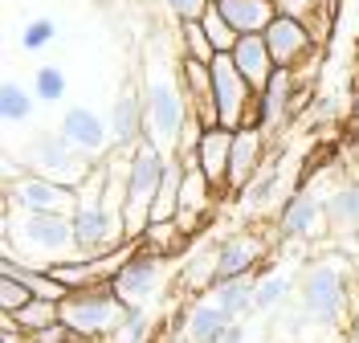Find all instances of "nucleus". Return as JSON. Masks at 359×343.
<instances>
[{"instance_id": "obj_39", "label": "nucleus", "mask_w": 359, "mask_h": 343, "mask_svg": "<svg viewBox=\"0 0 359 343\" xmlns=\"http://www.w3.org/2000/svg\"><path fill=\"white\" fill-rule=\"evenodd\" d=\"M212 4H217V0H212Z\"/></svg>"}, {"instance_id": "obj_12", "label": "nucleus", "mask_w": 359, "mask_h": 343, "mask_svg": "<svg viewBox=\"0 0 359 343\" xmlns=\"http://www.w3.org/2000/svg\"><path fill=\"white\" fill-rule=\"evenodd\" d=\"M262 37H266L269 53H273V62L282 69H294L302 58H311V49H314L311 25L298 21V17H282V13L273 17V25H269Z\"/></svg>"}, {"instance_id": "obj_32", "label": "nucleus", "mask_w": 359, "mask_h": 343, "mask_svg": "<svg viewBox=\"0 0 359 343\" xmlns=\"http://www.w3.org/2000/svg\"><path fill=\"white\" fill-rule=\"evenodd\" d=\"M147 327H151V311H147V307H127L123 327H118V339L123 343H143L147 339Z\"/></svg>"}, {"instance_id": "obj_16", "label": "nucleus", "mask_w": 359, "mask_h": 343, "mask_svg": "<svg viewBox=\"0 0 359 343\" xmlns=\"http://www.w3.org/2000/svg\"><path fill=\"white\" fill-rule=\"evenodd\" d=\"M262 163H266V131L262 127L233 131V156H229V180H224V188L229 192H241L257 176Z\"/></svg>"}, {"instance_id": "obj_15", "label": "nucleus", "mask_w": 359, "mask_h": 343, "mask_svg": "<svg viewBox=\"0 0 359 343\" xmlns=\"http://www.w3.org/2000/svg\"><path fill=\"white\" fill-rule=\"evenodd\" d=\"M212 253H217V282L221 278H241V274H253L262 266L266 241L253 237V233H229V237H221L212 246Z\"/></svg>"}, {"instance_id": "obj_29", "label": "nucleus", "mask_w": 359, "mask_h": 343, "mask_svg": "<svg viewBox=\"0 0 359 343\" xmlns=\"http://www.w3.org/2000/svg\"><path fill=\"white\" fill-rule=\"evenodd\" d=\"M33 98L37 102H62L66 98V69L62 66H41L33 74Z\"/></svg>"}, {"instance_id": "obj_35", "label": "nucleus", "mask_w": 359, "mask_h": 343, "mask_svg": "<svg viewBox=\"0 0 359 343\" xmlns=\"http://www.w3.org/2000/svg\"><path fill=\"white\" fill-rule=\"evenodd\" d=\"M273 4H278V13H282V17H298V21L311 25L314 13H323V4H327V0H273Z\"/></svg>"}, {"instance_id": "obj_10", "label": "nucleus", "mask_w": 359, "mask_h": 343, "mask_svg": "<svg viewBox=\"0 0 359 343\" xmlns=\"http://www.w3.org/2000/svg\"><path fill=\"white\" fill-rule=\"evenodd\" d=\"M57 131H62V135L69 139V147H74L78 156H86L90 163H98L114 147L111 123H107L102 114H94L90 107H66L62 123H57Z\"/></svg>"}, {"instance_id": "obj_1", "label": "nucleus", "mask_w": 359, "mask_h": 343, "mask_svg": "<svg viewBox=\"0 0 359 343\" xmlns=\"http://www.w3.org/2000/svg\"><path fill=\"white\" fill-rule=\"evenodd\" d=\"M4 262L29 266V270H49L62 262H82L78 237H74V217L66 213H25V208L4 205Z\"/></svg>"}, {"instance_id": "obj_36", "label": "nucleus", "mask_w": 359, "mask_h": 343, "mask_svg": "<svg viewBox=\"0 0 359 343\" xmlns=\"http://www.w3.org/2000/svg\"><path fill=\"white\" fill-rule=\"evenodd\" d=\"M221 343H245V323H237V327H233V331H229Z\"/></svg>"}, {"instance_id": "obj_23", "label": "nucleus", "mask_w": 359, "mask_h": 343, "mask_svg": "<svg viewBox=\"0 0 359 343\" xmlns=\"http://www.w3.org/2000/svg\"><path fill=\"white\" fill-rule=\"evenodd\" d=\"M221 302L224 311L237 323H245L253 315V295H257V274H241V278H221L212 290H204Z\"/></svg>"}, {"instance_id": "obj_9", "label": "nucleus", "mask_w": 359, "mask_h": 343, "mask_svg": "<svg viewBox=\"0 0 359 343\" xmlns=\"http://www.w3.org/2000/svg\"><path fill=\"white\" fill-rule=\"evenodd\" d=\"M323 229H327V196H318L314 188H298L282 201V213H278L282 241H311Z\"/></svg>"}, {"instance_id": "obj_14", "label": "nucleus", "mask_w": 359, "mask_h": 343, "mask_svg": "<svg viewBox=\"0 0 359 343\" xmlns=\"http://www.w3.org/2000/svg\"><path fill=\"white\" fill-rule=\"evenodd\" d=\"M233 327H237V319L212 295H196V302L184 311V339L188 343H221Z\"/></svg>"}, {"instance_id": "obj_31", "label": "nucleus", "mask_w": 359, "mask_h": 343, "mask_svg": "<svg viewBox=\"0 0 359 343\" xmlns=\"http://www.w3.org/2000/svg\"><path fill=\"white\" fill-rule=\"evenodd\" d=\"M33 302V290L25 286L17 274H0V311L4 315H17L21 307H29Z\"/></svg>"}, {"instance_id": "obj_37", "label": "nucleus", "mask_w": 359, "mask_h": 343, "mask_svg": "<svg viewBox=\"0 0 359 343\" xmlns=\"http://www.w3.org/2000/svg\"><path fill=\"white\" fill-rule=\"evenodd\" d=\"M351 339L359 343V298H355V311H351Z\"/></svg>"}, {"instance_id": "obj_2", "label": "nucleus", "mask_w": 359, "mask_h": 343, "mask_svg": "<svg viewBox=\"0 0 359 343\" xmlns=\"http://www.w3.org/2000/svg\"><path fill=\"white\" fill-rule=\"evenodd\" d=\"M139 90H143V111H147V139L159 143L168 156H176V143L192 119V107H188V94L180 82V66H172L159 46H151V53H147Z\"/></svg>"}, {"instance_id": "obj_19", "label": "nucleus", "mask_w": 359, "mask_h": 343, "mask_svg": "<svg viewBox=\"0 0 359 343\" xmlns=\"http://www.w3.org/2000/svg\"><path fill=\"white\" fill-rule=\"evenodd\" d=\"M217 8L224 13V21L233 25L241 37L249 33H266L273 17H278V4L273 0H217Z\"/></svg>"}, {"instance_id": "obj_6", "label": "nucleus", "mask_w": 359, "mask_h": 343, "mask_svg": "<svg viewBox=\"0 0 359 343\" xmlns=\"http://www.w3.org/2000/svg\"><path fill=\"white\" fill-rule=\"evenodd\" d=\"M21 168L49 176L57 184H69V188H82L90 180V160L69 147V139L62 131H41V135L29 139L21 147Z\"/></svg>"}, {"instance_id": "obj_8", "label": "nucleus", "mask_w": 359, "mask_h": 343, "mask_svg": "<svg viewBox=\"0 0 359 343\" xmlns=\"http://www.w3.org/2000/svg\"><path fill=\"white\" fill-rule=\"evenodd\" d=\"M4 205L25 208V213H66V217H74L78 188L57 184L49 176H37V172H25L21 180L4 184Z\"/></svg>"}, {"instance_id": "obj_30", "label": "nucleus", "mask_w": 359, "mask_h": 343, "mask_svg": "<svg viewBox=\"0 0 359 343\" xmlns=\"http://www.w3.org/2000/svg\"><path fill=\"white\" fill-rule=\"evenodd\" d=\"M201 25H204V33H208V41L217 46V53H233V46L241 41V33L224 21V13L217 8V4H212V8L201 17Z\"/></svg>"}, {"instance_id": "obj_24", "label": "nucleus", "mask_w": 359, "mask_h": 343, "mask_svg": "<svg viewBox=\"0 0 359 343\" xmlns=\"http://www.w3.org/2000/svg\"><path fill=\"white\" fill-rule=\"evenodd\" d=\"M327 229L331 233H359V180H347L335 192H327Z\"/></svg>"}, {"instance_id": "obj_3", "label": "nucleus", "mask_w": 359, "mask_h": 343, "mask_svg": "<svg viewBox=\"0 0 359 343\" xmlns=\"http://www.w3.org/2000/svg\"><path fill=\"white\" fill-rule=\"evenodd\" d=\"M347 282H351V262L343 257H318L298 274V295H294V315L302 323H339L347 307Z\"/></svg>"}, {"instance_id": "obj_27", "label": "nucleus", "mask_w": 359, "mask_h": 343, "mask_svg": "<svg viewBox=\"0 0 359 343\" xmlns=\"http://www.w3.org/2000/svg\"><path fill=\"white\" fill-rule=\"evenodd\" d=\"M139 246H143L147 253H163V257H172L176 246H184V229H180L176 221H151L147 233L139 237Z\"/></svg>"}, {"instance_id": "obj_33", "label": "nucleus", "mask_w": 359, "mask_h": 343, "mask_svg": "<svg viewBox=\"0 0 359 343\" xmlns=\"http://www.w3.org/2000/svg\"><path fill=\"white\" fill-rule=\"evenodd\" d=\"M57 37V25L49 21V17H33V21L21 29V46L29 49V53H37V49H45L49 41Z\"/></svg>"}, {"instance_id": "obj_13", "label": "nucleus", "mask_w": 359, "mask_h": 343, "mask_svg": "<svg viewBox=\"0 0 359 343\" xmlns=\"http://www.w3.org/2000/svg\"><path fill=\"white\" fill-rule=\"evenodd\" d=\"M107 123H111V139L118 152H131L135 143H143L147 139V111H143V90H135V86H123L118 98H114L111 114H107Z\"/></svg>"}, {"instance_id": "obj_20", "label": "nucleus", "mask_w": 359, "mask_h": 343, "mask_svg": "<svg viewBox=\"0 0 359 343\" xmlns=\"http://www.w3.org/2000/svg\"><path fill=\"white\" fill-rule=\"evenodd\" d=\"M294 102V69H273V78H269V86L262 94H257V111H262V131H269V127H278L282 119H286V111H290Z\"/></svg>"}, {"instance_id": "obj_34", "label": "nucleus", "mask_w": 359, "mask_h": 343, "mask_svg": "<svg viewBox=\"0 0 359 343\" xmlns=\"http://www.w3.org/2000/svg\"><path fill=\"white\" fill-rule=\"evenodd\" d=\"M163 4H168V13H172L180 25L184 21H201L204 13L212 8V0H163Z\"/></svg>"}, {"instance_id": "obj_5", "label": "nucleus", "mask_w": 359, "mask_h": 343, "mask_svg": "<svg viewBox=\"0 0 359 343\" xmlns=\"http://www.w3.org/2000/svg\"><path fill=\"white\" fill-rule=\"evenodd\" d=\"M123 298L111 290V282L102 286H86V290H69V298H62V323L78 339H107L118 335L123 327Z\"/></svg>"}, {"instance_id": "obj_25", "label": "nucleus", "mask_w": 359, "mask_h": 343, "mask_svg": "<svg viewBox=\"0 0 359 343\" xmlns=\"http://www.w3.org/2000/svg\"><path fill=\"white\" fill-rule=\"evenodd\" d=\"M33 102H37L33 90L21 86V82H13V78L0 86V119H4L8 127H13V123H25V119L33 114Z\"/></svg>"}, {"instance_id": "obj_21", "label": "nucleus", "mask_w": 359, "mask_h": 343, "mask_svg": "<svg viewBox=\"0 0 359 343\" xmlns=\"http://www.w3.org/2000/svg\"><path fill=\"white\" fill-rule=\"evenodd\" d=\"M278 188H282V172H278V163H262L257 176L237 192V205H241L245 217H262L269 205H278Z\"/></svg>"}, {"instance_id": "obj_4", "label": "nucleus", "mask_w": 359, "mask_h": 343, "mask_svg": "<svg viewBox=\"0 0 359 343\" xmlns=\"http://www.w3.org/2000/svg\"><path fill=\"white\" fill-rule=\"evenodd\" d=\"M168 172V152L143 139L131 147V163H127V196H123V221H127V237L139 241L147 225H151V205H156V192L163 184Z\"/></svg>"}, {"instance_id": "obj_11", "label": "nucleus", "mask_w": 359, "mask_h": 343, "mask_svg": "<svg viewBox=\"0 0 359 343\" xmlns=\"http://www.w3.org/2000/svg\"><path fill=\"white\" fill-rule=\"evenodd\" d=\"M212 201H217L212 180L201 172V163L192 156H184V184H180V213H176V225L184 229V237H192L201 229V221L212 213Z\"/></svg>"}, {"instance_id": "obj_26", "label": "nucleus", "mask_w": 359, "mask_h": 343, "mask_svg": "<svg viewBox=\"0 0 359 343\" xmlns=\"http://www.w3.org/2000/svg\"><path fill=\"white\" fill-rule=\"evenodd\" d=\"M13 323L21 327V335H37L45 327H53V323H62V302H41V298H33L29 307H21Z\"/></svg>"}, {"instance_id": "obj_18", "label": "nucleus", "mask_w": 359, "mask_h": 343, "mask_svg": "<svg viewBox=\"0 0 359 343\" xmlns=\"http://www.w3.org/2000/svg\"><path fill=\"white\" fill-rule=\"evenodd\" d=\"M229 58L237 62V69L245 74V82L257 94L269 86V78H273V69H278V62H273V53H269V46H266V37H262V33H249V37H241V41L233 46V53H229Z\"/></svg>"}, {"instance_id": "obj_38", "label": "nucleus", "mask_w": 359, "mask_h": 343, "mask_svg": "<svg viewBox=\"0 0 359 343\" xmlns=\"http://www.w3.org/2000/svg\"><path fill=\"white\" fill-rule=\"evenodd\" d=\"M172 343H188V339H172Z\"/></svg>"}, {"instance_id": "obj_28", "label": "nucleus", "mask_w": 359, "mask_h": 343, "mask_svg": "<svg viewBox=\"0 0 359 343\" xmlns=\"http://www.w3.org/2000/svg\"><path fill=\"white\" fill-rule=\"evenodd\" d=\"M180 58H196V62H208V66H212L217 46L208 41V33H204L201 21H184L180 25Z\"/></svg>"}, {"instance_id": "obj_17", "label": "nucleus", "mask_w": 359, "mask_h": 343, "mask_svg": "<svg viewBox=\"0 0 359 343\" xmlns=\"http://www.w3.org/2000/svg\"><path fill=\"white\" fill-rule=\"evenodd\" d=\"M229 156H233V131L229 127H208L192 152V160L201 163V172L212 180L217 192H224V180H229Z\"/></svg>"}, {"instance_id": "obj_7", "label": "nucleus", "mask_w": 359, "mask_h": 343, "mask_svg": "<svg viewBox=\"0 0 359 343\" xmlns=\"http://www.w3.org/2000/svg\"><path fill=\"white\" fill-rule=\"evenodd\" d=\"M172 278V257L147 253L143 246L123 262V270L111 278V290L123 298V307H151Z\"/></svg>"}, {"instance_id": "obj_22", "label": "nucleus", "mask_w": 359, "mask_h": 343, "mask_svg": "<svg viewBox=\"0 0 359 343\" xmlns=\"http://www.w3.org/2000/svg\"><path fill=\"white\" fill-rule=\"evenodd\" d=\"M298 295V278L290 270H269V274H257V295H253V315H273L282 311L290 298Z\"/></svg>"}]
</instances>
